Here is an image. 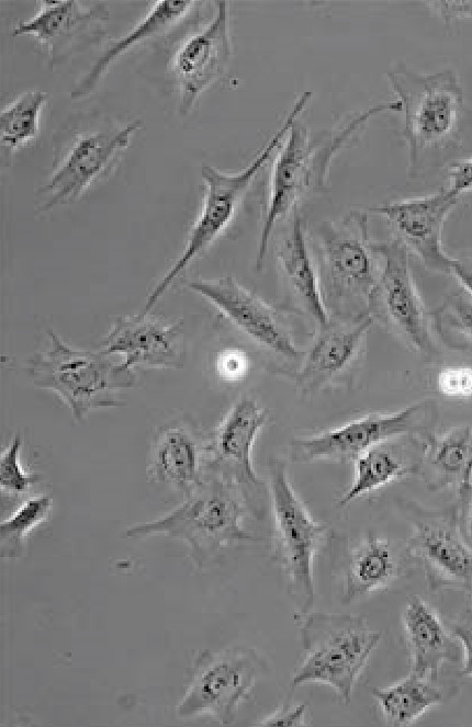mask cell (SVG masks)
<instances>
[{"label":"cell","mask_w":472,"mask_h":727,"mask_svg":"<svg viewBox=\"0 0 472 727\" xmlns=\"http://www.w3.org/2000/svg\"><path fill=\"white\" fill-rule=\"evenodd\" d=\"M401 111L398 100L374 104L352 116L337 132L321 139L311 138L307 128L297 120L294 121L272 166L269 198L256 257L258 271L262 268L276 225L304 196L325 188L330 163L337 152L374 116Z\"/></svg>","instance_id":"cell-1"},{"label":"cell","mask_w":472,"mask_h":727,"mask_svg":"<svg viewBox=\"0 0 472 727\" xmlns=\"http://www.w3.org/2000/svg\"><path fill=\"white\" fill-rule=\"evenodd\" d=\"M368 227L367 213L351 211L339 220L322 223L315 230L312 254L330 320L369 315V298L382 261Z\"/></svg>","instance_id":"cell-2"},{"label":"cell","mask_w":472,"mask_h":727,"mask_svg":"<svg viewBox=\"0 0 472 727\" xmlns=\"http://www.w3.org/2000/svg\"><path fill=\"white\" fill-rule=\"evenodd\" d=\"M386 78L404 111L403 135L412 170L427 155H440L463 144L464 93L457 72L420 73L397 63Z\"/></svg>","instance_id":"cell-3"},{"label":"cell","mask_w":472,"mask_h":727,"mask_svg":"<svg viewBox=\"0 0 472 727\" xmlns=\"http://www.w3.org/2000/svg\"><path fill=\"white\" fill-rule=\"evenodd\" d=\"M313 92L303 91L284 121L248 166L238 172H223L203 164L201 177L205 184L202 207L186 240V245L169 270L155 284L145 299L142 314H149L176 280L227 229L255 177L280 148L290 127L311 101Z\"/></svg>","instance_id":"cell-4"},{"label":"cell","mask_w":472,"mask_h":727,"mask_svg":"<svg viewBox=\"0 0 472 727\" xmlns=\"http://www.w3.org/2000/svg\"><path fill=\"white\" fill-rule=\"evenodd\" d=\"M249 507L240 489L221 478L203 484L167 515L133 525L126 537L165 535L183 541L195 567L202 568L229 544L252 542L255 536L241 526Z\"/></svg>","instance_id":"cell-5"},{"label":"cell","mask_w":472,"mask_h":727,"mask_svg":"<svg viewBox=\"0 0 472 727\" xmlns=\"http://www.w3.org/2000/svg\"><path fill=\"white\" fill-rule=\"evenodd\" d=\"M47 334L49 347L27 362V374L36 387L58 395L77 421L94 409L122 405L117 394L135 385L134 370L102 349H75L53 330Z\"/></svg>","instance_id":"cell-6"},{"label":"cell","mask_w":472,"mask_h":727,"mask_svg":"<svg viewBox=\"0 0 472 727\" xmlns=\"http://www.w3.org/2000/svg\"><path fill=\"white\" fill-rule=\"evenodd\" d=\"M299 618L304 659L291 678V686L327 684L348 704L360 673L381 641V632L363 617L347 613L311 611Z\"/></svg>","instance_id":"cell-7"},{"label":"cell","mask_w":472,"mask_h":727,"mask_svg":"<svg viewBox=\"0 0 472 727\" xmlns=\"http://www.w3.org/2000/svg\"><path fill=\"white\" fill-rule=\"evenodd\" d=\"M268 490L277 556L295 603V618H299L311 612L314 605V557L323 544L327 529L313 519L293 488L285 464L279 459L268 463Z\"/></svg>","instance_id":"cell-8"},{"label":"cell","mask_w":472,"mask_h":727,"mask_svg":"<svg viewBox=\"0 0 472 727\" xmlns=\"http://www.w3.org/2000/svg\"><path fill=\"white\" fill-rule=\"evenodd\" d=\"M260 671L261 661L250 648L202 650L194 659L186 693L176 708L177 715L191 718L210 714L221 725L233 724Z\"/></svg>","instance_id":"cell-9"},{"label":"cell","mask_w":472,"mask_h":727,"mask_svg":"<svg viewBox=\"0 0 472 727\" xmlns=\"http://www.w3.org/2000/svg\"><path fill=\"white\" fill-rule=\"evenodd\" d=\"M374 248L382 265L370 294L369 315L414 352L432 355L428 313L413 277L408 249L395 238L374 241Z\"/></svg>","instance_id":"cell-10"},{"label":"cell","mask_w":472,"mask_h":727,"mask_svg":"<svg viewBox=\"0 0 472 727\" xmlns=\"http://www.w3.org/2000/svg\"><path fill=\"white\" fill-rule=\"evenodd\" d=\"M142 125V120L137 118L123 126L77 135L40 190L41 211L71 204L80 198L112 169Z\"/></svg>","instance_id":"cell-11"},{"label":"cell","mask_w":472,"mask_h":727,"mask_svg":"<svg viewBox=\"0 0 472 727\" xmlns=\"http://www.w3.org/2000/svg\"><path fill=\"white\" fill-rule=\"evenodd\" d=\"M426 410L427 405L418 402L392 413H370L319 434L294 439L290 443L291 458L302 463L355 462L370 448L415 431Z\"/></svg>","instance_id":"cell-12"},{"label":"cell","mask_w":472,"mask_h":727,"mask_svg":"<svg viewBox=\"0 0 472 727\" xmlns=\"http://www.w3.org/2000/svg\"><path fill=\"white\" fill-rule=\"evenodd\" d=\"M187 287L205 298L235 327L267 352L284 360L302 359V352L282 325L278 313L234 276L196 277Z\"/></svg>","instance_id":"cell-13"},{"label":"cell","mask_w":472,"mask_h":727,"mask_svg":"<svg viewBox=\"0 0 472 727\" xmlns=\"http://www.w3.org/2000/svg\"><path fill=\"white\" fill-rule=\"evenodd\" d=\"M269 411L248 396L239 398L222 419L205 444V469L236 485L251 509L250 500L262 491L263 482L255 472L251 452L267 424Z\"/></svg>","instance_id":"cell-14"},{"label":"cell","mask_w":472,"mask_h":727,"mask_svg":"<svg viewBox=\"0 0 472 727\" xmlns=\"http://www.w3.org/2000/svg\"><path fill=\"white\" fill-rule=\"evenodd\" d=\"M373 323L372 317L366 315L350 320L331 319L318 328L294 376L300 394L312 396L348 384L360 363L366 337Z\"/></svg>","instance_id":"cell-15"},{"label":"cell","mask_w":472,"mask_h":727,"mask_svg":"<svg viewBox=\"0 0 472 727\" xmlns=\"http://www.w3.org/2000/svg\"><path fill=\"white\" fill-rule=\"evenodd\" d=\"M459 196L449 189L423 196L390 202L370 211L383 216L393 232L429 270L451 273L456 259L442 246L446 220Z\"/></svg>","instance_id":"cell-16"},{"label":"cell","mask_w":472,"mask_h":727,"mask_svg":"<svg viewBox=\"0 0 472 727\" xmlns=\"http://www.w3.org/2000/svg\"><path fill=\"white\" fill-rule=\"evenodd\" d=\"M228 2L216 1L211 22L188 38L175 55L172 71L180 89L178 112L189 114L202 92L221 77L232 58Z\"/></svg>","instance_id":"cell-17"},{"label":"cell","mask_w":472,"mask_h":727,"mask_svg":"<svg viewBox=\"0 0 472 727\" xmlns=\"http://www.w3.org/2000/svg\"><path fill=\"white\" fill-rule=\"evenodd\" d=\"M127 368H181L186 361L183 321L164 322L149 314L119 317L102 341Z\"/></svg>","instance_id":"cell-18"},{"label":"cell","mask_w":472,"mask_h":727,"mask_svg":"<svg viewBox=\"0 0 472 727\" xmlns=\"http://www.w3.org/2000/svg\"><path fill=\"white\" fill-rule=\"evenodd\" d=\"M37 13L20 21L13 36L31 35L45 45L50 65L61 64L77 48L103 35L102 24L110 19L104 3L82 5L75 0H44Z\"/></svg>","instance_id":"cell-19"},{"label":"cell","mask_w":472,"mask_h":727,"mask_svg":"<svg viewBox=\"0 0 472 727\" xmlns=\"http://www.w3.org/2000/svg\"><path fill=\"white\" fill-rule=\"evenodd\" d=\"M412 523L407 548L422 561L430 591H472V548L453 526L428 515H416Z\"/></svg>","instance_id":"cell-20"},{"label":"cell","mask_w":472,"mask_h":727,"mask_svg":"<svg viewBox=\"0 0 472 727\" xmlns=\"http://www.w3.org/2000/svg\"><path fill=\"white\" fill-rule=\"evenodd\" d=\"M401 622L411 656V672L436 680L443 664L462 661L461 643L422 597L407 598Z\"/></svg>","instance_id":"cell-21"},{"label":"cell","mask_w":472,"mask_h":727,"mask_svg":"<svg viewBox=\"0 0 472 727\" xmlns=\"http://www.w3.org/2000/svg\"><path fill=\"white\" fill-rule=\"evenodd\" d=\"M205 444L198 429L186 421L164 427L155 436L147 463V475L171 486L186 498L204 481Z\"/></svg>","instance_id":"cell-22"},{"label":"cell","mask_w":472,"mask_h":727,"mask_svg":"<svg viewBox=\"0 0 472 727\" xmlns=\"http://www.w3.org/2000/svg\"><path fill=\"white\" fill-rule=\"evenodd\" d=\"M277 259L301 310L315 321L317 328L326 326L330 319L322 302L313 254L300 216H294L290 232L278 247Z\"/></svg>","instance_id":"cell-23"},{"label":"cell","mask_w":472,"mask_h":727,"mask_svg":"<svg viewBox=\"0 0 472 727\" xmlns=\"http://www.w3.org/2000/svg\"><path fill=\"white\" fill-rule=\"evenodd\" d=\"M194 3L192 0H160L155 2L147 15L132 31L113 42L99 56L88 72L71 90L70 98L77 100L91 93L117 58L139 43L157 37L172 27L190 12Z\"/></svg>","instance_id":"cell-24"},{"label":"cell","mask_w":472,"mask_h":727,"mask_svg":"<svg viewBox=\"0 0 472 727\" xmlns=\"http://www.w3.org/2000/svg\"><path fill=\"white\" fill-rule=\"evenodd\" d=\"M400 571L391 543L369 535L352 550L346 570L342 603L350 604L391 584Z\"/></svg>","instance_id":"cell-25"},{"label":"cell","mask_w":472,"mask_h":727,"mask_svg":"<svg viewBox=\"0 0 472 727\" xmlns=\"http://www.w3.org/2000/svg\"><path fill=\"white\" fill-rule=\"evenodd\" d=\"M424 463L440 481L457 486L462 508L472 492V427L459 425L429 435L425 441Z\"/></svg>","instance_id":"cell-26"},{"label":"cell","mask_w":472,"mask_h":727,"mask_svg":"<svg viewBox=\"0 0 472 727\" xmlns=\"http://www.w3.org/2000/svg\"><path fill=\"white\" fill-rule=\"evenodd\" d=\"M371 694L384 723L394 727L412 725L446 698L436 680L413 672L389 686L372 688Z\"/></svg>","instance_id":"cell-27"},{"label":"cell","mask_w":472,"mask_h":727,"mask_svg":"<svg viewBox=\"0 0 472 727\" xmlns=\"http://www.w3.org/2000/svg\"><path fill=\"white\" fill-rule=\"evenodd\" d=\"M353 463V480L339 498L337 508H345L356 499L417 470L415 466L406 465L383 444L370 448Z\"/></svg>","instance_id":"cell-28"},{"label":"cell","mask_w":472,"mask_h":727,"mask_svg":"<svg viewBox=\"0 0 472 727\" xmlns=\"http://www.w3.org/2000/svg\"><path fill=\"white\" fill-rule=\"evenodd\" d=\"M48 96L46 91L29 90L0 111V147L5 160L37 136L40 116Z\"/></svg>","instance_id":"cell-29"},{"label":"cell","mask_w":472,"mask_h":727,"mask_svg":"<svg viewBox=\"0 0 472 727\" xmlns=\"http://www.w3.org/2000/svg\"><path fill=\"white\" fill-rule=\"evenodd\" d=\"M52 508V498L41 495L26 500L14 513L3 520L0 524L2 556H16L27 535L48 519Z\"/></svg>","instance_id":"cell-30"},{"label":"cell","mask_w":472,"mask_h":727,"mask_svg":"<svg viewBox=\"0 0 472 727\" xmlns=\"http://www.w3.org/2000/svg\"><path fill=\"white\" fill-rule=\"evenodd\" d=\"M21 447L22 438L16 434L0 455V489L8 495H23L42 480L41 475L22 467Z\"/></svg>","instance_id":"cell-31"},{"label":"cell","mask_w":472,"mask_h":727,"mask_svg":"<svg viewBox=\"0 0 472 727\" xmlns=\"http://www.w3.org/2000/svg\"><path fill=\"white\" fill-rule=\"evenodd\" d=\"M439 329H450L472 340V295L464 288L456 291L432 313Z\"/></svg>","instance_id":"cell-32"},{"label":"cell","mask_w":472,"mask_h":727,"mask_svg":"<svg viewBox=\"0 0 472 727\" xmlns=\"http://www.w3.org/2000/svg\"><path fill=\"white\" fill-rule=\"evenodd\" d=\"M437 388L440 394L450 398L472 397V366L443 367L437 376Z\"/></svg>","instance_id":"cell-33"},{"label":"cell","mask_w":472,"mask_h":727,"mask_svg":"<svg viewBox=\"0 0 472 727\" xmlns=\"http://www.w3.org/2000/svg\"><path fill=\"white\" fill-rule=\"evenodd\" d=\"M450 629L462 645V677L472 678V609L468 607L453 623Z\"/></svg>","instance_id":"cell-34"},{"label":"cell","mask_w":472,"mask_h":727,"mask_svg":"<svg viewBox=\"0 0 472 727\" xmlns=\"http://www.w3.org/2000/svg\"><path fill=\"white\" fill-rule=\"evenodd\" d=\"M249 365V357L238 349L223 351L216 361L220 376L228 382H236L243 378L247 374Z\"/></svg>","instance_id":"cell-35"},{"label":"cell","mask_w":472,"mask_h":727,"mask_svg":"<svg viewBox=\"0 0 472 727\" xmlns=\"http://www.w3.org/2000/svg\"><path fill=\"white\" fill-rule=\"evenodd\" d=\"M307 717V705H283L274 713L266 717L259 726H305Z\"/></svg>","instance_id":"cell-36"},{"label":"cell","mask_w":472,"mask_h":727,"mask_svg":"<svg viewBox=\"0 0 472 727\" xmlns=\"http://www.w3.org/2000/svg\"><path fill=\"white\" fill-rule=\"evenodd\" d=\"M429 11L445 23L472 18V0L468 1H429Z\"/></svg>","instance_id":"cell-37"},{"label":"cell","mask_w":472,"mask_h":727,"mask_svg":"<svg viewBox=\"0 0 472 727\" xmlns=\"http://www.w3.org/2000/svg\"><path fill=\"white\" fill-rule=\"evenodd\" d=\"M448 189L458 196L472 191V158L458 161L450 167Z\"/></svg>","instance_id":"cell-38"},{"label":"cell","mask_w":472,"mask_h":727,"mask_svg":"<svg viewBox=\"0 0 472 727\" xmlns=\"http://www.w3.org/2000/svg\"><path fill=\"white\" fill-rule=\"evenodd\" d=\"M451 273L456 275L462 287L472 295V260L456 259Z\"/></svg>","instance_id":"cell-39"},{"label":"cell","mask_w":472,"mask_h":727,"mask_svg":"<svg viewBox=\"0 0 472 727\" xmlns=\"http://www.w3.org/2000/svg\"><path fill=\"white\" fill-rule=\"evenodd\" d=\"M461 513L464 518L467 533L472 541V497H469L464 506L461 508Z\"/></svg>","instance_id":"cell-40"}]
</instances>
